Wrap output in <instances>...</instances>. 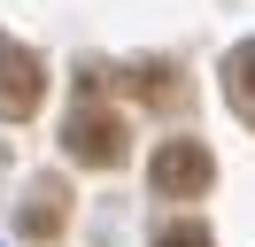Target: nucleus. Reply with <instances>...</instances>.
<instances>
[{
	"label": "nucleus",
	"mask_w": 255,
	"mask_h": 247,
	"mask_svg": "<svg viewBox=\"0 0 255 247\" xmlns=\"http://www.w3.org/2000/svg\"><path fill=\"white\" fill-rule=\"evenodd\" d=\"M62 147H70L78 170H116L124 162V116L101 108V77H85L78 108H70V124H62Z\"/></svg>",
	"instance_id": "nucleus-1"
},
{
	"label": "nucleus",
	"mask_w": 255,
	"mask_h": 247,
	"mask_svg": "<svg viewBox=\"0 0 255 247\" xmlns=\"http://www.w3.org/2000/svg\"><path fill=\"white\" fill-rule=\"evenodd\" d=\"M209 178H217V154H209L201 139H162V147L147 154V185H155L162 201H201Z\"/></svg>",
	"instance_id": "nucleus-2"
},
{
	"label": "nucleus",
	"mask_w": 255,
	"mask_h": 247,
	"mask_svg": "<svg viewBox=\"0 0 255 247\" xmlns=\"http://www.w3.org/2000/svg\"><path fill=\"white\" fill-rule=\"evenodd\" d=\"M39 101H47V62L0 31V116L23 124V116H39Z\"/></svg>",
	"instance_id": "nucleus-3"
},
{
	"label": "nucleus",
	"mask_w": 255,
	"mask_h": 247,
	"mask_svg": "<svg viewBox=\"0 0 255 247\" xmlns=\"http://www.w3.org/2000/svg\"><path fill=\"white\" fill-rule=\"evenodd\" d=\"M116 85H124L131 101H147V108H178V101H186V85H178L170 62H124V70H116Z\"/></svg>",
	"instance_id": "nucleus-4"
},
{
	"label": "nucleus",
	"mask_w": 255,
	"mask_h": 247,
	"mask_svg": "<svg viewBox=\"0 0 255 247\" xmlns=\"http://www.w3.org/2000/svg\"><path fill=\"white\" fill-rule=\"evenodd\" d=\"M224 101H232V116L255 131V39L232 46V62H224Z\"/></svg>",
	"instance_id": "nucleus-5"
},
{
	"label": "nucleus",
	"mask_w": 255,
	"mask_h": 247,
	"mask_svg": "<svg viewBox=\"0 0 255 247\" xmlns=\"http://www.w3.org/2000/svg\"><path fill=\"white\" fill-rule=\"evenodd\" d=\"M23 232H31V240H54V232H62V185H54V178H39V185H31Z\"/></svg>",
	"instance_id": "nucleus-6"
},
{
	"label": "nucleus",
	"mask_w": 255,
	"mask_h": 247,
	"mask_svg": "<svg viewBox=\"0 0 255 247\" xmlns=\"http://www.w3.org/2000/svg\"><path fill=\"white\" fill-rule=\"evenodd\" d=\"M155 247H217V240H209L201 224H162V232H155Z\"/></svg>",
	"instance_id": "nucleus-7"
}]
</instances>
